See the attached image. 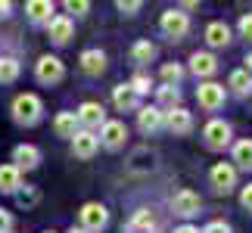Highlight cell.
I'll return each instance as SVG.
<instances>
[{
  "instance_id": "cell-24",
  "label": "cell",
  "mask_w": 252,
  "mask_h": 233,
  "mask_svg": "<svg viewBox=\"0 0 252 233\" xmlns=\"http://www.w3.org/2000/svg\"><path fill=\"white\" fill-rule=\"evenodd\" d=\"M153 227H156V218H153V211H147V208H140L137 215L128 221V233H153Z\"/></svg>"
},
{
  "instance_id": "cell-29",
  "label": "cell",
  "mask_w": 252,
  "mask_h": 233,
  "mask_svg": "<svg viewBox=\"0 0 252 233\" xmlns=\"http://www.w3.org/2000/svg\"><path fill=\"white\" fill-rule=\"evenodd\" d=\"M230 87H234L237 93H249V90H252V72L237 69L234 75H230Z\"/></svg>"
},
{
  "instance_id": "cell-32",
  "label": "cell",
  "mask_w": 252,
  "mask_h": 233,
  "mask_svg": "<svg viewBox=\"0 0 252 233\" xmlns=\"http://www.w3.org/2000/svg\"><path fill=\"white\" fill-rule=\"evenodd\" d=\"M65 9H69V13H75V16H84L87 9H91V3H87V0H69V3H65Z\"/></svg>"
},
{
  "instance_id": "cell-19",
  "label": "cell",
  "mask_w": 252,
  "mask_h": 233,
  "mask_svg": "<svg viewBox=\"0 0 252 233\" xmlns=\"http://www.w3.org/2000/svg\"><path fill=\"white\" fill-rule=\"evenodd\" d=\"M25 13H28V19L32 22H50V13H53V3L50 0H28L25 3Z\"/></svg>"
},
{
  "instance_id": "cell-26",
  "label": "cell",
  "mask_w": 252,
  "mask_h": 233,
  "mask_svg": "<svg viewBox=\"0 0 252 233\" xmlns=\"http://www.w3.org/2000/svg\"><path fill=\"white\" fill-rule=\"evenodd\" d=\"M181 106V90L178 87H168V84H162L159 87V109H178Z\"/></svg>"
},
{
  "instance_id": "cell-36",
  "label": "cell",
  "mask_w": 252,
  "mask_h": 233,
  "mask_svg": "<svg viewBox=\"0 0 252 233\" xmlns=\"http://www.w3.org/2000/svg\"><path fill=\"white\" fill-rule=\"evenodd\" d=\"M119 9H122L125 16H134V13L140 9V0H128V3H125V0H119Z\"/></svg>"
},
{
  "instance_id": "cell-1",
  "label": "cell",
  "mask_w": 252,
  "mask_h": 233,
  "mask_svg": "<svg viewBox=\"0 0 252 233\" xmlns=\"http://www.w3.org/2000/svg\"><path fill=\"white\" fill-rule=\"evenodd\" d=\"M41 112H44V103L34 93H19L13 100V118L19 124H37L41 121Z\"/></svg>"
},
{
  "instance_id": "cell-16",
  "label": "cell",
  "mask_w": 252,
  "mask_h": 233,
  "mask_svg": "<svg viewBox=\"0 0 252 233\" xmlns=\"http://www.w3.org/2000/svg\"><path fill=\"white\" fill-rule=\"evenodd\" d=\"M165 128H168L171 134H190V128H193V115L178 106V109L165 112Z\"/></svg>"
},
{
  "instance_id": "cell-43",
  "label": "cell",
  "mask_w": 252,
  "mask_h": 233,
  "mask_svg": "<svg viewBox=\"0 0 252 233\" xmlns=\"http://www.w3.org/2000/svg\"><path fill=\"white\" fill-rule=\"evenodd\" d=\"M50 233H53V230H50Z\"/></svg>"
},
{
  "instance_id": "cell-5",
  "label": "cell",
  "mask_w": 252,
  "mask_h": 233,
  "mask_svg": "<svg viewBox=\"0 0 252 233\" xmlns=\"http://www.w3.org/2000/svg\"><path fill=\"white\" fill-rule=\"evenodd\" d=\"M202 137H206L209 149H224L230 143V124L221 121V118H212L206 128H202Z\"/></svg>"
},
{
  "instance_id": "cell-2",
  "label": "cell",
  "mask_w": 252,
  "mask_h": 233,
  "mask_svg": "<svg viewBox=\"0 0 252 233\" xmlns=\"http://www.w3.org/2000/svg\"><path fill=\"white\" fill-rule=\"evenodd\" d=\"M106 224H109V211L100 202H87L81 208V230L84 233H100Z\"/></svg>"
},
{
  "instance_id": "cell-7",
  "label": "cell",
  "mask_w": 252,
  "mask_h": 233,
  "mask_svg": "<svg viewBox=\"0 0 252 233\" xmlns=\"http://www.w3.org/2000/svg\"><path fill=\"white\" fill-rule=\"evenodd\" d=\"M196 100L202 109H209V112H215L224 106V87L215 84V81H206V84H199L196 87Z\"/></svg>"
},
{
  "instance_id": "cell-17",
  "label": "cell",
  "mask_w": 252,
  "mask_h": 233,
  "mask_svg": "<svg viewBox=\"0 0 252 233\" xmlns=\"http://www.w3.org/2000/svg\"><path fill=\"white\" fill-rule=\"evenodd\" d=\"M190 69H193L196 78H209V75L218 72V59L212 53H193L190 56Z\"/></svg>"
},
{
  "instance_id": "cell-20",
  "label": "cell",
  "mask_w": 252,
  "mask_h": 233,
  "mask_svg": "<svg viewBox=\"0 0 252 233\" xmlns=\"http://www.w3.org/2000/svg\"><path fill=\"white\" fill-rule=\"evenodd\" d=\"M153 168H156V155L150 149H137L131 155V162H128V171H134V174H147Z\"/></svg>"
},
{
  "instance_id": "cell-14",
  "label": "cell",
  "mask_w": 252,
  "mask_h": 233,
  "mask_svg": "<svg viewBox=\"0 0 252 233\" xmlns=\"http://www.w3.org/2000/svg\"><path fill=\"white\" fill-rule=\"evenodd\" d=\"M96 146H100V137H94L91 131H78L72 137V152L78 155V159H91L96 152Z\"/></svg>"
},
{
  "instance_id": "cell-23",
  "label": "cell",
  "mask_w": 252,
  "mask_h": 233,
  "mask_svg": "<svg viewBox=\"0 0 252 233\" xmlns=\"http://www.w3.org/2000/svg\"><path fill=\"white\" fill-rule=\"evenodd\" d=\"M206 41H209V47H227L230 44V28L224 22H212L206 28Z\"/></svg>"
},
{
  "instance_id": "cell-22",
  "label": "cell",
  "mask_w": 252,
  "mask_h": 233,
  "mask_svg": "<svg viewBox=\"0 0 252 233\" xmlns=\"http://www.w3.org/2000/svg\"><path fill=\"white\" fill-rule=\"evenodd\" d=\"M81 69L87 75H100L106 69V53L103 50H84L81 53Z\"/></svg>"
},
{
  "instance_id": "cell-15",
  "label": "cell",
  "mask_w": 252,
  "mask_h": 233,
  "mask_svg": "<svg viewBox=\"0 0 252 233\" xmlns=\"http://www.w3.org/2000/svg\"><path fill=\"white\" fill-rule=\"evenodd\" d=\"M47 31H50V41H56V44H69L75 25H72L69 16H53L50 22H47Z\"/></svg>"
},
{
  "instance_id": "cell-27",
  "label": "cell",
  "mask_w": 252,
  "mask_h": 233,
  "mask_svg": "<svg viewBox=\"0 0 252 233\" xmlns=\"http://www.w3.org/2000/svg\"><path fill=\"white\" fill-rule=\"evenodd\" d=\"M19 72H22V65H19V59H13V56H3L0 59V84H13Z\"/></svg>"
},
{
  "instance_id": "cell-28",
  "label": "cell",
  "mask_w": 252,
  "mask_h": 233,
  "mask_svg": "<svg viewBox=\"0 0 252 233\" xmlns=\"http://www.w3.org/2000/svg\"><path fill=\"white\" fill-rule=\"evenodd\" d=\"M153 56H156V47H153L150 41H137V44L131 47V59H134V62H140V65H143V62H150Z\"/></svg>"
},
{
  "instance_id": "cell-6",
  "label": "cell",
  "mask_w": 252,
  "mask_h": 233,
  "mask_svg": "<svg viewBox=\"0 0 252 233\" xmlns=\"http://www.w3.org/2000/svg\"><path fill=\"white\" fill-rule=\"evenodd\" d=\"M75 118H78V128L94 134V128H103L106 124V109L100 103H81V109L75 112Z\"/></svg>"
},
{
  "instance_id": "cell-11",
  "label": "cell",
  "mask_w": 252,
  "mask_h": 233,
  "mask_svg": "<svg viewBox=\"0 0 252 233\" xmlns=\"http://www.w3.org/2000/svg\"><path fill=\"white\" fill-rule=\"evenodd\" d=\"M13 165L19 171H34L37 165H41V152H37V146H32V143H22V146L13 149Z\"/></svg>"
},
{
  "instance_id": "cell-10",
  "label": "cell",
  "mask_w": 252,
  "mask_h": 233,
  "mask_svg": "<svg viewBox=\"0 0 252 233\" xmlns=\"http://www.w3.org/2000/svg\"><path fill=\"white\" fill-rule=\"evenodd\" d=\"M125 137H128V128H125V121H106L100 128V143L106 149H119Z\"/></svg>"
},
{
  "instance_id": "cell-41",
  "label": "cell",
  "mask_w": 252,
  "mask_h": 233,
  "mask_svg": "<svg viewBox=\"0 0 252 233\" xmlns=\"http://www.w3.org/2000/svg\"><path fill=\"white\" fill-rule=\"evenodd\" d=\"M246 65H249V69H246V72H252V53L246 56Z\"/></svg>"
},
{
  "instance_id": "cell-31",
  "label": "cell",
  "mask_w": 252,
  "mask_h": 233,
  "mask_svg": "<svg viewBox=\"0 0 252 233\" xmlns=\"http://www.w3.org/2000/svg\"><path fill=\"white\" fill-rule=\"evenodd\" d=\"M41 199V193H37L34 187H25V190H16V202L19 205H34V202Z\"/></svg>"
},
{
  "instance_id": "cell-21",
  "label": "cell",
  "mask_w": 252,
  "mask_h": 233,
  "mask_svg": "<svg viewBox=\"0 0 252 233\" xmlns=\"http://www.w3.org/2000/svg\"><path fill=\"white\" fill-rule=\"evenodd\" d=\"M53 128H56V134H60V137H69V140L81 131V128H78V118H75V112H60V115H56V121H53Z\"/></svg>"
},
{
  "instance_id": "cell-8",
  "label": "cell",
  "mask_w": 252,
  "mask_h": 233,
  "mask_svg": "<svg viewBox=\"0 0 252 233\" xmlns=\"http://www.w3.org/2000/svg\"><path fill=\"white\" fill-rule=\"evenodd\" d=\"M199 205H202V199H199V193H193V190H181V193H174V199H171L174 215H181V218L199 215Z\"/></svg>"
},
{
  "instance_id": "cell-12",
  "label": "cell",
  "mask_w": 252,
  "mask_h": 233,
  "mask_svg": "<svg viewBox=\"0 0 252 233\" xmlns=\"http://www.w3.org/2000/svg\"><path fill=\"white\" fill-rule=\"evenodd\" d=\"M137 124L143 134H156L159 128H165V112L159 106H147V109L137 112Z\"/></svg>"
},
{
  "instance_id": "cell-34",
  "label": "cell",
  "mask_w": 252,
  "mask_h": 233,
  "mask_svg": "<svg viewBox=\"0 0 252 233\" xmlns=\"http://www.w3.org/2000/svg\"><path fill=\"white\" fill-rule=\"evenodd\" d=\"M240 34H243L246 41H252V13H246L243 19H240Z\"/></svg>"
},
{
  "instance_id": "cell-33",
  "label": "cell",
  "mask_w": 252,
  "mask_h": 233,
  "mask_svg": "<svg viewBox=\"0 0 252 233\" xmlns=\"http://www.w3.org/2000/svg\"><path fill=\"white\" fill-rule=\"evenodd\" d=\"M131 87H134V90H137V96H140V93H147L150 87H153V81H150L147 75H137V78L131 81Z\"/></svg>"
},
{
  "instance_id": "cell-4",
  "label": "cell",
  "mask_w": 252,
  "mask_h": 233,
  "mask_svg": "<svg viewBox=\"0 0 252 233\" xmlns=\"http://www.w3.org/2000/svg\"><path fill=\"white\" fill-rule=\"evenodd\" d=\"M34 75H37V81H41V84H56V81H63L65 65H63L60 56H41V59H37Z\"/></svg>"
},
{
  "instance_id": "cell-13",
  "label": "cell",
  "mask_w": 252,
  "mask_h": 233,
  "mask_svg": "<svg viewBox=\"0 0 252 233\" xmlns=\"http://www.w3.org/2000/svg\"><path fill=\"white\" fill-rule=\"evenodd\" d=\"M112 103H115V109H119V112H131V109H137L140 96H137V90H134L131 84H119L112 90Z\"/></svg>"
},
{
  "instance_id": "cell-3",
  "label": "cell",
  "mask_w": 252,
  "mask_h": 233,
  "mask_svg": "<svg viewBox=\"0 0 252 233\" xmlns=\"http://www.w3.org/2000/svg\"><path fill=\"white\" fill-rule=\"evenodd\" d=\"M159 28L165 31L168 37H184L190 31V16L187 13H181V9H165L159 19Z\"/></svg>"
},
{
  "instance_id": "cell-18",
  "label": "cell",
  "mask_w": 252,
  "mask_h": 233,
  "mask_svg": "<svg viewBox=\"0 0 252 233\" xmlns=\"http://www.w3.org/2000/svg\"><path fill=\"white\" fill-rule=\"evenodd\" d=\"M22 187V171L16 165H0V190L3 193H16Z\"/></svg>"
},
{
  "instance_id": "cell-35",
  "label": "cell",
  "mask_w": 252,
  "mask_h": 233,
  "mask_svg": "<svg viewBox=\"0 0 252 233\" xmlns=\"http://www.w3.org/2000/svg\"><path fill=\"white\" fill-rule=\"evenodd\" d=\"M13 230V215L6 208H0V233H9Z\"/></svg>"
},
{
  "instance_id": "cell-39",
  "label": "cell",
  "mask_w": 252,
  "mask_h": 233,
  "mask_svg": "<svg viewBox=\"0 0 252 233\" xmlns=\"http://www.w3.org/2000/svg\"><path fill=\"white\" fill-rule=\"evenodd\" d=\"M9 9H13V6H9L6 0H0V19H6V16H9Z\"/></svg>"
},
{
  "instance_id": "cell-37",
  "label": "cell",
  "mask_w": 252,
  "mask_h": 233,
  "mask_svg": "<svg viewBox=\"0 0 252 233\" xmlns=\"http://www.w3.org/2000/svg\"><path fill=\"white\" fill-rule=\"evenodd\" d=\"M202 233H230V227L224 224V221H212V224L202 230Z\"/></svg>"
},
{
  "instance_id": "cell-38",
  "label": "cell",
  "mask_w": 252,
  "mask_h": 233,
  "mask_svg": "<svg viewBox=\"0 0 252 233\" xmlns=\"http://www.w3.org/2000/svg\"><path fill=\"white\" fill-rule=\"evenodd\" d=\"M240 202H243V208L252 211V183H249V187H243V193H240Z\"/></svg>"
},
{
  "instance_id": "cell-30",
  "label": "cell",
  "mask_w": 252,
  "mask_h": 233,
  "mask_svg": "<svg viewBox=\"0 0 252 233\" xmlns=\"http://www.w3.org/2000/svg\"><path fill=\"white\" fill-rule=\"evenodd\" d=\"M181 78H184V69L178 62H165V65H162V81H165L168 87H178Z\"/></svg>"
},
{
  "instance_id": "cell-9",
  "label": "cell",
  "mask_w": 252,
  "mask_h": 233,
  "mask_svg": "<svg viewBox=\"0 0 252 233\" xmlns=\"http://www.w3.org/2000/svg\"><path fill=\"white\" fill-rule=\"evenodd\" d=\"M212 187H215L218 193H230L237 187V168L234 165H227V162H218L215 168H212Z\"/></svg>"
},
{
  "instance_id": "cell-42",
  "label": "cell",
  "mask_w": 252,
  "mask_h": 233,
  "mask_svg": "<svg viewBox=\"0 0 252 233\" xmlns=\"http://www.w3.org/2000/svg\"><path fill=\"white\" fill-rule=\"evenodd\" d=\"M69 233H84V230H81V227H78V230H75V227H72V230H69Z\"/></svg>"
},
{
  "instance_id": "cell-40",
  "label": "cell",
  "mask_w": 252,
  "mask_h": 233,
  "mask_svg": "<svg viewBox=\"0 0 252 233\" xmlns=\"http://www.w3.org/2000/svg\"><path fill=\"white\" fill-rule=\"evenodd\" d=\"M174 233H199V230H196V227H190V224H184V227H178Z\"/></svg>"
},
{
  "instance_id": "cell-25",
  "label": "cell",
  "mask_w": 252,
  "mask_h": 233,
  "mask_svg": "<svg viewBox=\"0 0 252 233\" xmlns=\"http://www.w3.org/2000/svg\"><path fill=\"white\" fill-rule=\"evenodd\" d=\"M234 162H237V168L252 171V140H240V143H234Z\"/></svg>"
}]
</instances>
